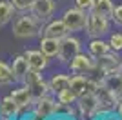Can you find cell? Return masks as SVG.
I'll return each mask as SVG.
<instances>
[{"label":"cell","mask_w":122,"mask_h":120,"mask_svg":"<svg viewBox=\"0 0 122 120\" xmlns=\"http://www.w3.org/2000/svg\"><path fill=\"white\" fill-rule=\"evenodd\" d=\"M87 76L84 75H75L71 76V82H69V89L75 93L76 96H82L84 93H86V85H87Z\"/></svg>","instance_id":"21"},{"label":"cell","mask_w":122,"mask_h":120,"mask_svg":"<svg viewBox=\"0 0 122 120\" xmlns=\"http://www.w3.org/2000/svg\"><path fill=\"white\" fill-rule=\"evenodd\" d=\"M120 75H122V65H120Z\"/></svg>","instance_id":"33"},{"label":"cell","mask_w":122,"mask_h":120,"mask_svg":"<svg viewBox=\"0 0 122 120\" xmlns=\"http://www.w3.org/2000/svg\"><path fill=\"white\" fill-rule=\"evenodd\" d=\"M117 98H118V102H122V87L117 91Z\"/></svg>","instance_id":"31"},{"label":"cell","mask_w":122,"mask_h":120,"mask_svg":"<svg viewBox=\"0 0 122 120\" xmlns=\"http://www.w3.org/2000/svg\"><path fill=\"white\" fill-rule=\"evenodd\" d=\"M120 65H122V60H120V56L117 55V51H115V53L109 51L107 55H104V56L98 58V67H100V71L104 73V75L120 71Z\"/></svg>","instance_id":"9"},{"label":"cell","mask_w":122,"mask_h":120,"mask_svg":"<svg viewBox=\"0 0 122 120\" xmlns=\"http://www.w3.org/2000/svg\"><path fill=\"white\" fill-rule=\"evenodd\" d=\"M24 84L29 87V91H31V95H33V98H35V100L46 96L47 91H51L49 89V84H46V80L42 78V75L38 73V71H31L29 69V73H27L25 78H24Z\"/></svg>","instance_id":"5"},{"label":"cell","mask_w":122,"mask_h":120,"mask_svg":"<svg viewBox=\"0 0 122 120\" xmlns=\"http://www.w3.org/2000/svg\"><path fill=\"white\" fill-rule=\"evenodd\" d=\"M109 49H111L109 42H104V40H100V38H93L91 42H89V53H91L95 58H100V56L107 55Z\"/></svg>","instance_id":"19"},{"label":"cell","mask_w":122,"mask_h":120,"mask_svg":"<svg viewBox=\"0 0 122 120\" xmlns=\"http://www.w3.org/2000/svg\"><path fill=\"white\" fill-rule=\"evenodd\" d=\"M11 98L18 104V107H20V115H22V111H24V109H27V111L31 109V111H33L31 104L35 102V98H33V95H31V91H29V87H27V85L15 89L13 93H11Z\"/></svg>","instance_id":"10"},{"label":"cell","mask_w":122,"mask_h":120,"mask_svg":"<svg viewBox=\"0 0 122 120\" xmlns=\"http://www.w3.org/2000/svg\"><path fill=\"white\" fill-rule=\"evenodd\" d=\"M9 2L13 4V7L16 11H31L35 0H9Z\"/></svg>","instance_id":"25"},{"label":"cell","mask_w":122,"mask_h":120,"mask_svg":"<svg viewBox=\"0 0 122 120\" xmlns=\"http://www.w3.org/2000/svg\"><path fill=\"white\" fill-rule=\"evenodd\" d=\"M111 20H115L118 25H122V5H117L115 7V11H113V18Z\"/></svg>","instance_id":"28"},{"label":"cell","mask_w":122,"mask_h":120,"mask_svg":"<svg viewBox=\"0 0 122 120\" xmlns=\"http://www.w3.org/2000/svg\"><path fill=\"white\" fill-rule=\"evenodd\" d=\"M15 80V75H13V67L5 64V62H0V85H7Z\"/></svg>","instance_id":"23"},{"label":"cell","mask_w":122,"mask_h":120,"mask_svg":"<svg viewBox=\"0 0 122 120\" xmlns=\"http://www.w3.org/2000/svg\"><path fill=\"white\" fill-rule=\"evenodd\" d=\"M0 120H9V118H2V116H0Z\"/></svg>","instance_id":"32"},{"label":"cell","mask_w":122,"mask_h":120,"mask_svg":"<svg viewBox=\"0 0 122 120\" xmlns=\"http://www.w3.org/2000/svg\"><path fill=\"white\" fill-rule=\"evenodd\" d=\"M80 53V40L75 36H64L60 40V53H58V60L62 64H69L76 55Z\"/></svg>","instance_id":"7"},{"label":"cell","mask_w":122,"mask_h":120,"mask_svg":"<svg viewBox=\"0 0 122 120\" xmlns=\"http://www.w3.org/2000/svg\"><path fill=\"white\" fill-rule=\"evenodd\" d=\"M58 102L55 98H51V96H42V98L35 100V105H33V111H31V115L35 116L36 120H47L51 118L53 115L58 113Z\"/></svg>","instance_id":"3"},{"label":"cell","mask_w":122,"mask_h":120,"mask_svg":"<svg viewBox=\"0 0 122 120\" xmlns=\"http://www.w3.org/2000/svg\"><path fill=\"white\" fill-rule=\"evenodd\" d=\"M95 120H115L111 115H100V116H97Z\"/></svg>","instance_id":"30"},{"label":"cell","mask_w":122,"mask_h":120,"mask_svg":"<svg viewBox=\"0 0 122 120\" xmlns=\"http://www.w3.org/2000/svg\"><path fill=\"white\" fill-rule=\"evenodd\" d=\"M93 4H95V0H75V5L82 11H91Z\"/></svg>","instance_id":"27"},{"label":"cell","mask_w":122,"mask_h":120,"mask_svg":"<svg viewBox=\"0 0 122 120\" xmlns=\"http://www.w3.org/2000/svg\"><path fill=\"white\" fill-rule=\"evenodd\" d=\"M67 33H69V29H67V25L64 20H51L49 24L42 29V35L44 36H51V38H64V36H67Z\"/></svg>","instance_id":"11"},{"label":"cell","mask_w":122,"mask_h":120,"mask_svg":"<svg viewBox=\"0 0 122 120\" xmlns=\"http://www.w3.org/2000/svg\"><path fill=\"white\" fill-rule=\"evenodd\" d=\"M69 82H71V76H67V75H55L53 78L49 80L51 93L58 95V93H62L64 89H69Z\"/></svg>","instance_id":"17"},{"label":"cell","mask_w":122,"mask_h":120,"mask_svg":"<svg viewBox=\"0 0 122 120\" xmlns=\"http://www.w3.org/2000/svg\"><path fill=\"white\" fill-rule=\"evenodd\" d=\"M18 115H20V107H18V104H16L15 100L11 98V95L4 96V98L0 100V116H2V118L13 120Z\"/></svg>","instance_id":"13"},{"label":"cell","mask_w":122,"mask_h":120,"mask_svg":"<svg viewBox=\"0 0 122 120\" xmlns=\"http://www.w3.org/2000/svg\"><path fill=\"white\" fill-rule=\"evenodd\" d=\"M93 13H97V15H102L106 16V18H113V2L111 0H95V4H93Z\"/></svg>","instance_id":"20"},{"label":"cell","mask_w":122,"mask_h":120,"mask_svg":"<svg viewBox=\"0 0 122 120\" xmlns=\"http://www.w3.org/2000/svg\"><path fill=\"white\" fill-rule=\"evenodd\" d=\"M115 113H117V118H118V120H122V102H118L117 111H115Z\"/></svg>","instance_id":"29"},{"label":"cell","mask_w":122,"mask_h":120,"mask_svg":"<svg viewBox=\"0 0 122 120\" xmlns=\"http://www.w3.org/2000/svg\"><path fill=\"white\" fill-rule=\"evenodd\" d=\"M40 51L47 58L58 56L60 53V38H51V36H44L40 40Z\"/></svg>","instance_id":"15"},{"label":"cell","mask_w":122,"mask_h":120,"mask_svg":"<svg viewBox=\"0 0 122 120\" xmlns=\"http://www.w3.org/2000/svg\"><path fill=\"white\" fill-rule=\"evenodd\" d=\"M100 84L104 85V87H107V89H111V91L117 93V91L122 87V75H120V71H115V73H107V75H104V78L100 80Z\"/></svg>","instance_id":"18"},{"label":"cell","mask_w":122,"mask_h":120,"mask_svg":"<svg viewBox=\"0 0 122 120\" xmlns=\"http://www.w3.org/2000/svg\"><path fill=\"white\" fill-rule=\"evenodd\" d=\"M97 102H98V116L100 115H111L113 111H117V105H118V98H117V93L111 89H107L104 85H98L97 93Z\"/></svg>","instance_id":"2"},{"label":"cell","mask_w":122,"mask_h":120,"mask_svg":"<svg viewBox=\"0 0 122 120\" xmlns=\"http://www.w3.org/2000/svg\"><path fill=\"white\" fill-rule=\"evenodd\" d=\"M55 11V2L53 0H35L33 2V7H31V13L35 16H38L40 20H46L53 15Z\"/></svg>","instance_id":"12"},{"label":"cell","mask_w":122,"mask_h":120,"mask_svg":"<svg viewBox=\"0 0 122 120\" xmlns=\"http://www.w3.org/2000/svg\"><path fill=\"white\" fill-rule=\"evenodd\" d=\"M69 67H71V71H75V73H86V71L97 69L98 62L95 60V56H93L91 53H89V55H86V53H78V55L69 62Z\"/></svg>","instance_id":"8"},{"label":"cell","mask_w":122,"mask_h":120,"mask_svg":"<svg viewBox=\"0 0 122 120\" xmlns=\"http://www.w3.org/2000/svg\"><path fill=\"white\" fill-rule=\"evenodd\" d=\"M56 100H58L60 104H64V105H73V102H76V100H78V96H76L71 89H64L62 93H58V95H56Z\"/></svg>","instance_id":"24"},{"label":"cell","mask_w":122,"mask_h":120,"mask_svg":"<svg viewBox=\"0 0 122 120\" xmlns=\"http://www.w3.org/2000/svg\"><path fill=\"white\" fill-rule=\"evenodd\" d=\"M13 9H15V7H13V4H11L9 0H0V27L5 25L11 20Z\"/></svg>","instance_id":"22"},{"label":"cell","mask_w":122,"mask_h":120,"mask_svg":"<svg viewBox=\"0 0 122 120\" xmlns=\"http://www.w3.org/2000/svg\"><path fill=\"white\" fill-rule=\"evenodd\" d=\"M107 31H109V18L89 11L87 22H86V35L91 36V38H100Z\"/></svg>","instance_id":"4"},{"label":"cell","mask_w":122,"mask_h":120,"mask_svg":"<svg viewBox=\"0 0 122 120\" xmlns=\"http://www.w3.org/2000/svg\"><path fill=\"white\" fill-rule=\"evenodd\" d=\"M13 75H15V80H22L24 82L25 75L29 73V64H27V58L25 55H16L15 60H13Z\"/></svg>","instance_id":"16"},{"label":"cell","mask_w":122,"mask_h":120,"mask_svg":"<svg viewBox=\"0 0 122 120\" xmlns=\"http://www.w3.org/2000/svg\"><path fill=\"white\" fill-rule=\"evenodd\" d=\"M38 16L31 15V16H20V18L15 20L13 24V35L18 36V38H31V36L38 35L40 31V25H38Z\"/></svg>","instance_id":"1"},{"label":"cell","mask_w":122,"mask_h":120,"mask_svg":"<svg viewBox=\"0 0 122 120\" xmlns=\"http://www.w3.org/2000/svg\"><path fill=\"white\" fill-rule=\"evenodd\" d=\"M62 20L66 22L67 25V29L71 31H82V29H86V22H87V15H86V11H82L78 9V7H71V9H67L64 15H62Z\"/></svg>","instance_id":"6"},{"label":"cell","mask_w":122,"mask_h":120,"mask_svg":"<svg viewBox=\"0 0 122 120\" xmlns=\"http://www.w3.org/2000/svg\"><path fill=\"white\" fill-rule=\"evenodd\" d=\"M109 45L113 51H122V33H115L109 36Z\"/></svg>","instance_id":"26"},{"label":"cell","mask_w":122,"mask_h":120,"mask_svg":"<svg viewBox=\"0 0 122 120\" xmlns=\"http://www.w3.org/2000/svg\"><path fill=\"white\" fill-rule=\"evenodd\" d=\"M25 58H27V64H29L31 71H44L47 65V56L42 53V51H27L25 53Z\"/></svg>","instance_id":"14"}]
</instances>
